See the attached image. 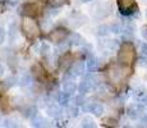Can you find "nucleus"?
<instances>
[{"label":"nucleus","mask_w":147,"mask_h":128,"mask_svg":"<svg viewBox=\"0 0 147 128\" xmlns=\"http://www.w3.org/2000/svg\"><path fill=\"white\" fill-rule=\"evenodd\" d=\"M23 31L26 32L27 36L35 37V36L38 33V27H37V24H36L35 21L27 18V19H24V22H23Z\"/></svg>","instance_id":"nucleus-1"},{"label":"nucleus","mask_w":147,"mask_h":128,"mask_svg":"<svg viewBox=\"0 0 147 128\" xmlns=\"http://www.w3.org/2000/svg\"><path fill=\"white\" fill-rule=\"evenodd\" d=\"M94 8L98 10H94V14L96 17H105L107 16L110 12H111V7H110L109 4H106V3H100V4H96Z\"/></svg>","instance_id":"nucleus-2"},{"label":"nucleus","mask_w":147,"mask_h":128,"mask_svg":"<svg viewBox=\"0 0 147 128\" xmlns=\"http://www.w3.org/2000/svg\"><path fill=\"white\" fill-rule=\"evenodd\" d=\"M63 87H64V91L68 93H73L77 89V86H76L74 81H73V74H67L65 78H64V82H63Z\"/></svg>","instance_id":"nucleus-3"},{"label":"nucleus","mask_w":147,"mask_h":128,"mask_svg":"<svg viewBox=\"0 0 147 128\" xmlns=\"http://www.w3.org/2000/svg\"><path fill=\"white\" fill-rule=\"evenodd\" d=\"M133 58V51H132V47H129L128 45H124L121 51L119 53V59L123 63H129Z\"/></svg>","instance_id":"nucleus-4"},{"label":"nucleus","mask_w":147,"mask_h":128,"mask_svg":"<svg viewBox=\"0 0 147 128\" xmlns=\"http://www.w3.org/2000/svg\"><path fill=\"white\" fill-rule=\"evenodd\" d=\"M87 110L96 116H100L104 113V106L101 104H98V102H92V104H90L87 106Z\"/></svg>","instance_id":"nucleus-5"},{"label":"nucleus","mask_w":147,"mask_h":128,"mask_svg":"<svg viewBox=\"0 0 147 128\" xmlns=\"http://www.w3.org/2000/svg\"><path fill=\"white\" fill-rule=\"evenodd\" d=\"M83 72H84V64L82 62H76L69 69V73L73 76H81L83 74Z\"/></svg>","instance_id":"nucleus-6"},{"label":"nucleus","mask_w":147,"mask_h":128,"mask_svg":"<svg viewBox=\"0 0 147 128\" xmlns=\"http://www.w3.org/2000/svg\"><path fill=\"white\" fill-rule=\"evenodd\" d=\"M141 114H142V106H141V105L134 104V105H132V106L129 108V110H128V115L131 116L132 119L140 118Z\"/></svg>","instance_id":"nucleus-7"},{"label":"nucleus","mask_w":147,"mask_h":128,"mask_svg":"<svg viewBox=\"0 0 147 128\" xmlns=\"http://www.w3.org/2000/svg\"><path fill=\"white\" fill-rule=\"evenodd\" d=\"M61 113L60 110V106H59L58 104H51L47 106V114L50 116H53V118H56V116H59Z\"/></svg>","instance_id":"nucleus-8"},{"label":"nucleus","mask_w":147,"mask_h":128,"mask_svg":"<svg viewBox=\"0 0 147 128\" xmlns=\"http://www.w3.org/2000/svg\"><path fill=\"white\" fill-rule=\"evenodd\" d=\"M67 37V33L64 32L63 30H56V31H53V33L50 35V39L53 40L54 42H58V41H61Z\"/></svg>","instance_id":"nucleus-9"},{"label":"nucleus","mask_w":147,"mask_h":128,"mask_svg":"<svg viewBox=\"0 0 147 128\" xmlns=\"http://www.w3.org/2000/svg\"><path fill=\"white\" fill-rule=\"evenodd\" d=\"M56 100H58V102L60 105H65L68 101H69V93L68 92H59L58 96H56Z\"/></svg>","instance_id":"nucleus-10"},{"label":"nucleus","mask_w":147,"mask_h":128,"mask_svg":"<svg viewBox=\"0 0 147 128\" xmlns=\"http://www.w3.org/2000/svg\"><path fill=\"white\" fill-rule=\"evenodd\" d=\"M32 122H33V126L35 127H46L47 126V121L45 118H42V116L36 115Z\"/></svg>","instance_id":"nucleus-11"},{"label":"nucleus","mask_w":147,"mask_h":128,"mask_svg":"<svg viewBox=\"0 0 147 128\" xmlns=\"http://www.w3.org/2000/svg\"><path fill=\"white\" fill-rule=\"evenodd\" d=\"M90 86H91V83H90L88 81H83V82H81V83H80L78 91H80L81 93H86V92H88Z\"/></svg>","instance_id":"nucleus-12"},{"label":"nucleus","mask_w":147,"mask_h":128,"mask_svg":"<svg viewBox=\"0 0 147 128\" xmlns=\"http://www.w3.org/2000/svg\"><path fill=\"white\" fill-rule=\"evenodd\" d=\"M136 96L138 98V100L147 101V90L146 89H140L137 92H136Z\"/></svg>","instance_id":"nucleus-13"},{"label":"nucleus","mask_w":147,"mask_h":128,"mask_svg":"<svg viewBox=\"0 0 147 128\" xmlns=\"http://www.w3.org/2000/svg\"><path fill=\"white\" fill-rule=\"evenodd\" d=\"M81 126L82 127H95L96 124L90 116H84V118L81 121Z\"/></svg>","instance_id":"nucleus-14"},{"label":"nucleus","mask_w":147,"mask_h":128,"mask_svg":"<svg viewBox=\"0 0 147 128\" xmlns=\"http://www.w3.org/2000/svg\"><path fill=\"white\" fill-rule=\"evenodd\" d=\"M97 65H98V63L95 58H91L88 62H87V68H88L90 72H94V70L97 69Z\"/></svg>","instance_id":"nucleus-15"},{"label":"nucleus","mask_w":147,"mask_h":128,"mask_svg":"<svg viewBox=\"0 0 147 128\" xmlns=\"http://www.w3.org/2000/svg\"><path fill=\"white\" fill-rule=\"evenodd\" d=\"M110 32V27L109 26H100V27L97 28V35H100V36H106L107 33Z\"/></svg>","instance_id":"nucleus-16"},{"label":"nucleus","mask_w":147,"mask_h":128,"mask_svg":"<svg viewBox=\"0 0 147 128\" xmlns=\"http://www.w3.org/2000/svg\"><path fill=\"white\" fill-rule=\"evenodd\" d=\"M24 115H26L27 118H35V116L37 115V110H36L35 108H28L26 112H24Z\"/></svg>","instance_id":"nucleus-17"},{"label":"nucleus","mask_w":147,"mask_h":128,"mask_svg":"<svg viewBox=\"0 0 147 128\" xmlns=\"http://www.w3.org/2000/svg\"><path fill=\"white\" fill-rule=\"evenodd\" d=\"M72 44L74 45H83L84 44V40L81 37V36L78 35H73L72 36Z\"/></svg>","instance_id":"nucleus-18"},{"label":"nucleus","mask_w":147,"mask_h":128,"mask_svg":"<svg viewBox=\"0 0 147 128\" xmlns=\"http://www.w3.org/2000/svg\"><path fill=\"white\" fill-rule=\"evenodd\" d=\"M121 26L120 24H118V23H114V24H111L110 26V32H114V33H120L121 32Z\"/></svg>","instance_id":"nucleus-19"},{"label":"nucleus","mask_w":147,"mask_h":128,"mask_svg":"<svg viewBox=\"0 0 147 128\" xmlns=\"http://www.w3.org/2000/svg\"><path fill=\"white\" fill-rule=\"evenodd\" d=\"M38 51H40V54H46L47 51H50V47H49V45L46 44V42H42V44L40 45V47H38Z\"/></svg>","instance_id":"nucleus-20"},{"label":"nucleus","mask_w":147,"mask_h":128,"mask_svg":"<svg viewBox=\"0 0 147 128\" xmlns=\"http://www.w3.org/2000/svg\"><path fill=\"white\" fill-rule=\"evenodd\" d=\"M19 83H21L22 86H28V85L31 83V77L28 76V74L23 76V77H22V79H21V82H19Z\"/></svg>","instance_id":"nucleus-21"},{"label":"nucleus","mask_w":147,"mask_h":128,"mask_svg":"<svg viewBox=\"0 0 147 128\" xmlns=\"http://www.w3.org/2000/svg\"><path fill=\"white\" fill-rule=\"evenodd\" d=\"M49 3L53 7H60V5L65 4V0H49Z\"/></svg>","instance_id":"nucleus-22"},{"label":"nucleus","mask_w":147,"mask_h":128,"mask_svg":"<svg viewBox=\"0 0 147 128\" xmlns=\"http://www.w3.org/2000/svg\"><path fill=\"white\" fill-rule=\"evenodd\" d=\"M77 113H78V109L74 106H70L69 109H68V114L72 115V116H77Z\"/></svg>","instance_id":"nucleus-23"},{"label":"nucleus","mask_w":147,"mask_h":128,"mask_svg":"<svg viewBox=\"0 0 147 128\" xmlns=\"http://www.w3.org/2000/svg\"><path fill=\"white\" fill-rule=\"evenodd\" d=\"M16 78H13V77H10V78H8L7 81H5V85H7L8 87H10V86H14V85H16Z\"/></svg>","instance_id":"nucleus-24"},{"label":"nucleus","mask_w":147,"mask_h":128,"mask_svg":"<svg viewBox=\"0 0 147 128\" xmlns=\"http://www.w3.org/2000/svg\"><path fill=\"white\" fill-rule=\"evenodd\" d=\"M141 35H142V37L147 41V26H143L142 30H141Z\"/></svg>","instance_id":"nucleus-25"},{"label":"nucleus","mask_w":147,"mask_h":128,"mask_svg":"<svg viewBox=\"0 0 147 128\" xmlns=\"http://www.w3.org/2000/svg\"><path fill=\"white\" fill-rule=\"evenodd\" d=\"M140 65H141V67L147 68V58H141L140 59Z\"/></svg>","instance_id":"nucleus-26"},{"label":"nucleus","mask_w":147,"mask_h":128,"mask_svg":"<svg viewBox=\"0 0 147 128\" xmlns=\"http://www.w3.org/2000/svg\"><path fill=\"white\" fill-rule=\"evenodd\" d=\"M4 39H5V32H4V30L0 27V42L4 41Z\"/></svg>","instance_id":"nucleus-27"},{"label":"nucleus","mask_w":147,"mask_h":128,"mask_svg":"<svg viewBox=\"0 0 147 128\" xmlns=\"http://www.w3.org/2000/svg\"><path fill=\"white\" fill-rule=\"evenodd\" d=\"M141 50H142L143 55L147 56V44H142V46H141Z\"/></svg>","instance_id":"nucleus-28"},{"label":"nucleus","mask_w":147,"mask_h":128,"mask_svg":"<svg viewBox=\"0 0 147 128\" xmlns=\"http://www.w3.org/2000/svg\"><path fill=\"white\" fill-rule=\"evenodd\" d=\"M4 73H5V68H4V65L0 63V77L4 76Z\"/></svg>","instance_id":"nucleus-29"},{"label":"nucleus","mask_w":147,"mask_h":128,"mask_svg":"<svg viewBox=\"0 0 147 128\" xmlns=\"http://www.w3.org/2000/svg\"><path fill=\"white\" fill-rule=\"evenodd\" d=\"M82 3H87V1H90V0H81Z\"/></svg>","instance_id":"nucleus-30"},{"label":"nucleus","mask_w":147,"mask_h":128,"mask_svg":"<svg viewBox=\"0 0 147 128\" xmlns=\"http://www.w3.org/2000/svg\"><path fill=\"white\" fill-rule=\"evenodd\" d=\"M0 122H1V118H0Z\"/></svg>","instance_id":"nucleus-31"}]
</instances>
